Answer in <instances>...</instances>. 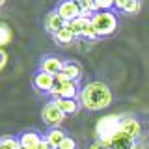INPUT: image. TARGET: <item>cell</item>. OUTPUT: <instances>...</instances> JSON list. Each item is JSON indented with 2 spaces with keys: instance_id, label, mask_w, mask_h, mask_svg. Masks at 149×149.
I'll list each match as a JSON object with an SVG mask.
<instances>
[{
  "instance_id": "cell-1",
  "label": "cell",
  "mask_w": 149,
  "mask_h": 149,
  "mask_svg": "<svg viewBox=\"0 0 149 149\" xmlns=\"http://www.w3.org/2000/svg\"><path fill=\"white\" fill-rule=\"evenodd\" d=\"M112 90L106 86L104 82H88L86 86L80 90L78 93V101H80V106H84L86 110H91V112H99V110H104L112 104Z\"/></svg>"
},
{
  "instance_id": "cell-2",
  "label": "cell",
  "mask_w": 149,
  "mask_h": 149,
  "mask_svg": "<svg viewBox=\"0 0 149 149\" xmlns=\"http://www.w3.org/2000/svg\"><path fill=\"white\" fill-rule=\"evenodd\" d=\"M121 119H123V116H119V114H108V116H102V118L97 121V125H95L97 140H99V142L108 143V142H110V138L119 130V127H121Z\"/></svg>"
},
{
  "instance_id": "cell-3",
  "label": "cell",
  "mask_w": 149,
  "mask_h": 149,
  "mask_svg": "<svg viewBox=\"0 0 149 149\" xmlns=\"http://www.w3.org/2000/svg\"><path fill=\"white\" fill-rule=\"evenodd\" d=\"M91 24L95 28L97 36L106 37V36H112L116 32V28H118V17L112 11H97L91 17Z\"/></svg>"
},
{
  "instance_id": "cell-4",
  "label": "cell",
  "mask_w": 149,
  "mask_h": 149,
  "mask_svg": "<svg viewBox=\"0 0 149 149\" xmlns=\"http://www.w3.org/2000/svg\"><path fill=\"white\" fill-rule=\"evenodd\" d=\"M78 82L74 80H65V82H56L54 88L49 91V95L52 97V101L58 99H74L78 95Z\"/></svg>"
},
{
  "instance_id": "cell-5",
  "label": "cell",
  "mask_w": 149,
  "mask_h": 149,
  "mask_svg": "<svg viewBox=\"0 0 149 149\" xmlns=\"http://www.w3.org/2000/svg\"><path fill=\"white\" fill-rule=\"evenodd\" d=\"M41 118H43V121L47 125H50L52 129H58L62 125V121L65 119V114L54 104V101H50L43 108V112H41Z\"/></svg>"
},
{
  "instance_id": "cell-6",
  "label": "cell",
  "mask_w": 149,
  "mask_h": 149,
  "mask_svg": "<svg viewBox=\"0 0 149 149\" xmlns=\"http://www.w3.org/2000/svg\"><path fill=\"white\" fill-rule=\"evenodd\" d=\"M56 11H58V15L62 17L65 22H71L74 19L82 17L80 6H78V2H74V0H63V2H60V6L56 8Z\"/></svg>"
},
{
  "instance_id": "cell-7",
  "label": "cell",
  "mask_w": 149,
  "mask_h": 149,
  "mask_svg": "<svg viewBox=\"0 0 149 149\" xmlns=\"http://www.w3.org/2000/svg\"><path fill=\"white\" fill-rule=\"evenodd\" d=\"M134 143H136V140L132 136H129L127 132H123V130H118V132L114 134V136L110 138L108 146L112 149H134Z\"/></svg>"
},
{
  "instance_id": "cell-8",
  "label": "cell",
  "mask_w": 149,
  "mask_h": 149,
  "mask_svg": "<svg viewBox=\"0 0 149 149\" xmlns=\"http://www.w3.org/2000/svg\"><path fill=\"white\" fill-rule=\"evenodd\" d=\"M54 74H50V73H45V71H37L36 73V77H34V86H36V90H39V91H47L49 93L50 90L54 88Z\"/></svg>"
},
{
  "instance_id": "cell-9",
  "label": "cell",
  "mask_w": 149,
  "mask_h": 149,
  "mask_svg": "<svg viewBox=\"0 0 149 149\" xmlns=\"http://www.w3.org/2000/svg\"><path fill=\"white\" fill-rule=\"evenodd\" d=\"M119 129L123 130V132H127L129 136H132L134 140H136L140 136V132H142V125H140V121L136 118H132V116H123Z\"/></svg>"
},
{
  "instance_id": "cell-10",
  "label": "cell",
  "mask_w": 149,
  "mask_h": 149,
  "mask_svg": "<svg viewBox=\"0 0 149 149\" xmlns=\"http://www.w3.org/2000/svg\"><path fill=\"white\" fill-rule=\"evenodd\" d=\"M63 65H65V62H63V60H60L58 56H47L43 62H41V71L50 73V74H54V77H56L58 73H62Z\"/></svg>"
},
{
  "instance_id": "cell-11",
  "label": "cell",
  "mask_w": 149,
  "mask_h": 149,
  "mask_svg": "<svg viewBox=\"0 0 149 149\" xmlns=\"http://www.w3.org/2000/svg\"><path fill=\"white\" fill-rule=\"evenodd\" d=\"M17 140H19V143H21V149H37L39 143L43 142V138H41L37 132H34V130H30V132H22Z\"/></svg>"
},
{
  "instance_id": "cell-12",
  "label": "cell",
  "mask_w": 149,
  "mask_h": 149,
  "mask_svg": "<svg viewBox=\"0 0 149 149\" xmlns=\"http://www.w3.org/2000/svg\"><path fill=\"white\" fill-rule=\"evenodd\" d=\"M65 24H67V22H65L63 19L58 15V11H50L49 15H47V19H45V28H47V30H49L52 36L56 34V32L62 30Z\"/></svg>"
},
{
  "instance_id": "cell-13",
  "label": "cell",
  "mask_w": 149,
  "mask_h": 149,
  "mask_svg": "<svg viewBox=\"0 0 149 149\" xmlns=\"http://www.w3.org/2000/svg\"><path fill=\"white\" fill-rule=\"evenodd\" d=\"M63 140H65V132L62 129H50L49 132H47V136H45V142L49 143L52 149H58L60 146H62Z\"/></svg>"
},
{
  "instance_id": "cell-14",
  "label": "cell",
  "mask_w": 149,
  "mask_h": 149,
  "mask_svg": "<svg viewBox=\"0 0 149 149\" xmlns=\"http://www.w3.org/2000/svg\"><path fill=\"white\" fill-rule=\"evenodd\" d=\"M91 22V19H88V17H78V19H74V21L71 22H67V28L74 34V37H82L84 34V30H86V26Z\"/></svg>"
},
{
  "instance_id": "cell-15",
  "label": "cell",
  "mask_w": 149,
  "mask_h": 149,
  "mask_svg": "<svg viewBox=\"0 0 149 149\" xmlns=\"http://www.w3.org/2000/svg\"><path fill=\"white\" fill-rule=\"evenodd\" d=\"M62 73L65 74V78H67V80H74V82H78V80H80V77H82L80 65H78V63H73V62H67V63H65L63 69H62Z\"/></svg>"
},
{
  "instance_id": "cell-16",
  "label": "cell",
  "mask_w": 149,
  "mask_h": 149,
  "mask_svg": "<svg viewBox=\"0 0 149 149\" xmlns=\"http://www.w3.org/2000/svg\"><path fill=\"white\" fill-rule=\"evenodd\" d=\"M54 104L58 106L65 116H67V114H77L78 106H80L77 102V99H58V101H54Z\"/></svg>"
},
{
  "instance_id": "cell-17",
  "label": "cell",
  "mask_w": 149,
  "mask_h": 149,
  "mask_svg": "<svg viewBox=\"0 0 149 149\" xmlns=\"http://www.w3.org/2000/svg\"><path fill=\"white\" fill-rule=\"evenodd\" d=\"M114 8L121 9L125 13H136L140 11V0H116Z\"/></svg>"
},
{
  "instance_id": "cell-18",
  "label": "cell",
  "mask_w": 149,
  "mask_h": 149,
  "mask_svg": "<svg viewBox=\"0 0 149 149\" xmlns=\"http://www.w3.org/2000/svg\"><path fill=\"white\" fill-rule=\"evenodd\" d=\"M54 39L58 41L60 45H69V43H73V41H74V34L67 28V24H65L60 32H56V34H54Z\"/></svg>"
},
{
  "instance_id": "cell-19",
  "label": "cell",
  "mask_w": 149,
  "mask_h": 149,
  "mask_svg": "<svg viewBox=\"0 0 149 149\" xmlns=\"http://www.w3.org/2000/svg\"><path fill=\"white\" fill-rule=\"evenodd\" d=\"M78 6H80L82 17L91 19L97 13V8H95V2H93V0H78Z\"/></svg>"
},
{
  "instance_id": "cell-20",
  "label": "cell",
  "mask_w": 149,
  "mask_h": 149,
  "mask_svg": "<svg viewBox=\"0 0 149 149\" xmlns=\"http://www.w3.org/2000/svg\"><path fill=\"white\" fill-rule=\"evenodd\" d=\"M11 37H13L11 28H9L6 22H0V49H2L4 45H8L9 41H11Z\"/></svg>"
},
{
  "instance_id": "cell-21",
  "label": "cell",
  "mask_w": 149,
  "mask_h": 149,
  "mask_svg": "<svg viewBox=\"0 0 149 149\" xmlns=\"http://www.w3.org/2000/svg\"><path fill=\"white\" fill-rule=\"evenodd\" d=\"M0 149H21L17 138H0Z\"/></svg>"
},
{
  "instance_id": "cell-22",
  "label": "cell",
  "mask_w": 149,
  "mask_h": 149,
  "mask_svg": "<svg viewBox=\"0 0 149 149\" xmlns=\"http://www.w3.org/2000/svg\"><path fill=\"white\" fill-rule=\"evenodd\" d=\"M93 2H95L97 11H110V9L114 8L116 0H93Z\"/></svg>"
},
{
  "instance_id": "cell-23",
  "label": "cell",
  "mask_w": 149,
  "mask_h": 149,
  "mask_svg": "<svg viewBox=\"0 0 149 149\" xmlns=\"http://www.w3.org/2000/svg\"><path fill=\"white\" fill-rule=\"evenodd\" d=\"M82 37H86V39H97V32H95V28H93V24L90 22V24L86 26V30H84V34H82Z\"/></svg>"
},
{
  "instance_id": "cell-24",
  "label": "cell",
  "mask_w": 149,
  "mask_h": 149,
  "mask_svg": "<svg viewBox=\"0 0 149 149\" xmlns=\"http://www.w3.org/2000/svg\"><path fill=\"white\" fill-rule=\"evenodd\" d=\"M58 149H77V142H74L71 136H65V140L62 142V146Z\"/></svg>"
},
{
  "instance_id": "cell-25",
  "label": "cell",
  "mask_w": 149,
  "mask_h": 149,
  "mask_svg": "<svg viewBox=\"0 0 149 149\" xmlns=\"http://www.w3.org/2000/svg\"><path fill=\"white\" fill-rule=\"evenodd\" d=\"M90 149H112L108 143H104V142H99V140H95V142L90 146Z\"/></svg>"
},
{
  "instance_id": "cell-26",
  "label": "cell",
  "mask_w": 149,
  "mask_h": 149,
  "mask_svg": "<svg viewBox=\"0 0 149 149\" xmlns=\"http://www.w3.org/2000/svg\"><path fill=\"white\" fill-rule=\"evenodd\" d=\"M8 63V54L4 52V49H0V69H4Z\"/></svg>"
},
{
  "instance_id": "cell-27",
  "label": "cell",
  "mask_w": 149,
  "mask_h": 149,
  "mask_svg": "<svg viewBox=\"0 0 149 149\" xmlns=\"http://www.w3.org/2000/svg\"><path fill=\"white\" fill-rule=\"evenodd\" d=\"M37 149H52V147H50V146H49V143H47V142H45V140H43V142H41V143H39V147H37Z\"/></svg>"
},
{
  "instance_id": "cell-28",
  "label": "cell",
  "mask_w": 149,
  "mask_h": 149,
  "mask_svg": "<svg viewBox=\"0 0 149 149\" xmlns=\"http://www.w3.org/2000/svg\"><path fill=\"white\" fill-rule=\"evenodd\" d=\"M4 4H6V0H0V8H2V6H4Z\"/></svg>"
},
{
  "instance_id": "cell-29",
  "label": "cell",
  "mask_w": 149,
  "mask_h": 149,
  "mask_svg": "<svg viewBox=\"0 0 149 149\" xmlns=\"http://www.w3.org/2000/svg\"><path fill=\"white\" fill-rule=\"evenodd\" d=\"M74 2H78V0H74Z\"/></svg>"
}]
</instances>
